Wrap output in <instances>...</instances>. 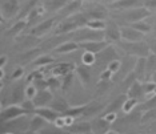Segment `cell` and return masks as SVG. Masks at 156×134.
<instances>
[{
	"label": "cell",
	"mask_w": 156,
	"mask_h": 134,
	"mask_svg": "<svg viewBox=\"0 0 156 134\" xmlns=\"http://www.w3.org/2000/svg\"><path fill=\"white\" fill-rule=\"evenodd\" d=\"M150 15H151V12L141 5V7H135V8L126 9V11L123 12V19H124V22L128 23V25H129V24H133V23L140 22V20L147 19Z\"/></svg>",
	"instance_id": "1"
},
{
	"label": "cell",
	"mask_w": 156,
	"mask_h": 134,
	"mask_svg": "<svg viewBox=\"0 0 156 134\" xmlns=\"http://www.w3.org/2000/svg\"><path fill=\"white\" fill-rule=\"evenodd\" d=\"M27 114V109L20 106V105H9L7 106L5 109H3L0 112V119L3 122H8V121H13L16 118H20V117H24Z\"/></svg>",
	"instance_id": "2"
},
{
	"label": "cell",
	"mask_w": 156,
	"mask_h": 134,
	"mask_svg": "<svg viewBox=\"0 0 156 134\" xmlns=\"http://www.w3.org/2000/svg\"><path fill=\"white\" fill-rule=\"evenodd\" d=\"M124 48H126V52L131 56H135L136 59L139 57H148L150 55V48H148V44L141 41H135V43H126L124 44Z\"/></svg>",
	"instance_id": "3"
},
{
	"label": "cell",
	"mask_w": 156,
	"mask_h": 134,
	"mask_svg": "<svg viewBox=\"0 0 156 134\" xmlns=\"http://www.w3.org/2000/svg\"><path fill=\"white\" fill-rule=\"evenodd\" d=\"M122 31V40L124 43H135V41H141L145 37V35L133 28L132 25H126V27H120Z\"/></svg>",
	"instance_id": "4"
},
{
	"label": "cell",
	"mask_w": 156,
	"mask_h": 134,
	"mask_svg": "<svg viewBox=\"0 0 156 134\" xmlns=\"http://www.w3.org/2000/svg\"><path fill=\"white\" fill-rule=\"evenodd\" d=\"M79 45L84 51H88V52H92V53L98 55V53H101L103 51H105V48L109 47V43L107 40H91V41L79 43Z\"/></svg>",
	"instance_id": "5"
},
{
	"label": "cell",
	"mask_w": 156,
	"mask_h": 134,
	"mask_svg": "<svg viewBox=\"0 0 156 134\" xmlns=\"http://www.w3.org/2000/svg\"><path fill=\"white\" fill-rule=\"evenodd\" d=\"M86 17L87 19H103L105 20L108 17V9L104 5L99 4V3H92V4L87 8L86 11Z\"/></svg>",
	"instance_id": "6"
},
{
	"label": "cell",
	"mask_w": 156,
	"mask_h": 134,
	"mask_svg": "<svg viewBox=\"0 0 156 134\" xmlns=\"http://www.w3.org/2000/svg\"><path fill=\"white\" fill-rule=\"evenodd\" d=\"M52 101H54V94L49 90V88H47V89H41L37 92V94L32 100V105L34 108L47 106L48 104H52Z\"/></svg>",
	"instance_id": "7"
},
{
	"label": "cell",
	"mask_w": 156,
	"mask_h": 134,
	"mask_svg": "<svg viewBox=\"0 0 156 134\" xmlns=\"http://www.w3.org/2000/svg\"><path fill=\"white\" fill-rule=\"evenodd\" d=\"M2 13L4 19H11L19 12V2L17 0H2V5H0Z\"/></svg>",
	"instance_id": "8"
},
{
	"label": "cell",
	"mask_w": 156,
	"mask_h": 134,
	"mask_svg": "<svg viewBox=\"0 0 156 134\" xmlns=\"http://www.w3.org/2000/svg\"><path fill=\"white\" fill-rule=\"evenodd\" d=\"M104 39L108 43H118L122 40V31L118 24L107 23V27L104 29Z\"/></svg>",
	"instance_id": "9"
},
{
	"label": "cell",
	"mask_w": 156,
	"mask_h": 134,
	"mask_svg": "<svg viewBox=\"0 0 156 134\" xmlns=\"http://www.w3.org/2000/svg\"><path fill=\"white\" fill-rule=\"evenodd\" d=\"M34 113H35V114L41 116V117H43L48 123H54L55 119L58 118L60 114H62V113H59L58 110H55V109H51V108H48V106L35 108L34 109Z\"/></svg>",
	"instance_id": "10"
},
{
	"label": "cell",
	"mask_w": 156,
	"mask_h": 134,
	"mask_svg": "<svg viewBox=\"0 0 156 134\" xmlns=\"http://www.w3.org/2000/svg\"><path fill=\"white\" fill-rule=\"evenodd\" d=\"M133 75L136 80L145 81V75H147V57H139L136 59L133 66Z\"/></svg>",
	"instance_id": "11"
},
{
	"label": "cell",
	"mask_w": 156,
	"mask_h": 134,
	"mask_svg": "<svg viewBox=\"0 0 156 134\" xmlns=\"http://www.w3.org/2000/svg\"><path fill=\"white\" fill-rule=\"evenodd\" d=\"M144 0H119V2L111 4L115 9H122V11H126V9L129 8H135V7H141L143 5Z\"/></svg>",
	"instance_id": "12"
},
{
	"label": "cell",
	"mask_w": 156,
	"mask_h": 134,
	"mask_svg": "<svg viewBox=\"0 0 156 134\" xmlns=\"http://www.w3.org/2000/svg\"><path fill=\"white\" fill-rule=\"evenodd\" d=\"M80 48V45L77 41L75 40H71V41H66V43L60 44L59 47H56L55 52L59 55H63V53H71V52H75Z\"/></svg>",
	"instance_id": "13"
},
{
	"label": "cell",
	"mask_w": 156,
	"mask_h": 134,
	"mask_svg": "<svg viewBox=\"0 0 156 134\" xmlns=\"http://www.w3.org/2000/svg\"><path fill=\"white\" fill-rule=\"evenodd\" d=\"M68 130L72 132V133H83V134L94 132V129H92V123L87 122V121L77 122V123L73 122L71 126H68Z\"/></svg>",
	"instance_id": "14"
},
{
	"label": "cell",
	"mask_w": 156,
	"mask_h": 134,
	"mask_svg": "<svg viewBox=\"0 0 156 134\" xmlns=\"http://www.w3.org/2000/svg\"><path fill=\"white\" fill-rule=\"evenodd\" d=\"M45 123H48V122L45 121L41 116L35 114L34 113V118H32V121H31V123H30V129H28V132H32V133L40 132V130L44 129Z\"/></svg>",
	"instance_id": "15"
},
{
	"label": "cell",
	"mask_w": 156,
	"mask_h": 134,
	"mask_svg": "<svg viewBox=\"0 0 156 134\" xmlns=\"http://www.w3.org/2000/svg\"><path fill=\"white\" fill-rule=\"evenodd\" d=\"M84 27L91 28L94 31H101L104 32L105 27H107V20H103V19H88Z\"/></svg>",
	"instance_id": "16"
},
{
	"label": "cell",
	"mask_w": 156,
	"mask_h": 134,
	"mask_svg": "<svg viewBox=\"0 0 156 134\" xmlns=\"http://www.w3.org/2000/svg\"><path fill=\"white\" fill-rule=\"evenodd\" d=\"M69 0H47L45 2V7H47L48 11H52V12H59L62 11L63 8L67 5Z\"/></svg>",
	"instance_id": "17"
},
{
	"label": "cell",
	"mask_w": 156,
	"mask_h": 134,
	"mask_svg": "<svg viewBox=\"0 0 156 134\" xmlns=\"http://www.w3.org/2000/svg\"><path fill=\"white\" fill-rule=\"evenodd\" d=\"M81 4H83L81 0H69L67 3V5L62 9V12L64 15H73V13H76L81 8Z\"/></svg>",
	"instance_id": "18"
},
{
	"label": "cell",
	"mask_w": 156,
	"mask_h": 134,
	"mask_svg": "<svg viewBox=\"0 0 156 134\" xmlns=\"http://www.w3.org/2000/svg\"><path fill=\"white\" fill-rule=\"evenodd\" d=\"M79 28V24H77L75 20H68V22L63 23L58 29H56V33H71L75 32V31Z\"/></svg>",
	"instance_id": "19"
},
{
	"label": "cell",
	"mask_w": 156,
	"mask_h": 134,
	"mask_svg": "<svg viewBox=\"0 0 156 134\" xmlns=\"http://www.w3.org/2000/svg\"><path fill=\"white\" fill-rule=\"evenodd\" d=\"M129 25H132L133 28H136V29L139 31V32H141L143 35H145V36H147L148 33H151V32H152V24L148 22L147 19L140 20V22L133 23V24H129Z\"/></svg>",
	"instance_id": "20"
},
{
	"label": "cell",
	"mask_w": 156,
	"mask_h": 134,
	"mask_svg": "<svg viewBox=\"0 0 156 134\" xmlns=\"http://www.w3.org/2000/svg\"><path fill=\"white\" fill-rule=\"evenodd\" d=\"M143 93V84H140L139 80H136L132 85L129 86L128 89V94H127V97H131V98H137L139 96H141Z\"/></svg>",
	"instance_id": "21"
},
{
	"label": "cell",
	"mask_w": 156,
	"mask_h": 134,
	"mask_svg": "<svg viewBox=\"0 0 156 134\" xmlns=\"http://www.w3.org/2000/svg\"><path fill=\"white\" fill-rule=\"evenodd\" d=\"M87 108H88L87 105H80V106H69L64 113H63V114L71 116V117H73L76 119L77 117H80V116H83L84 113H86Z\"/></svg>",
	"instance_id": "22"
},
{
	"label": "cell",
	"mask_w": 156,
	"mask_h": 134,
	"mask_svg": "<svg viewBox=\"0 0 156 134\" xmlns=\"http://www.w3.org/2000/svg\"><path fill=\"white\" fill-rule=\"evenodd\" d=\"M136 106H137V98L127 97L122 105V110H123V113H126V114H129V113H132V110Z\"/></svg>",
	"instance_id": "23"
},
{
	"label": "cell",
	"mask_w": 156,
	"mask_h": 134,
	"mask_svg": "<svg viewBox=\"0 0 156 134\" xmlns=\"http://www.w3.org/2000/svg\"><path fill=\"white\" fill-rule=\"evenodd\" d=\"M155 70H156V55L150 53L147 57V75H145V81L150 79Z\"/></svg>",
	"instance_id": "24"
},
{
	"label": "cell",
	"mask_w": 156,
	"mask_h": 134,
	"mask_svg": "<svg viewBox=\"0 0 156 134\" xmlns=\"http://www.w3.org/2000/svg\"><path fill=\"white\" fill-rule=\"evenodd\" d=\"M51 28H54V20L49 19V20H45L44 23L39 24V25L35 28L34 33H35V35H44L45 32H48Z\"/></svg>",
	"instance_id": "25"
},
{
	"label": "cell",
	"mask_w": 156,
	"mask_h": 134,
	"mask_svg": "<svg viewBox=\"0 0 156 134\" xmlns=\"http://www.w3.org/2000/svg\"><path fill=\"white\" fill-rule=\"evenodd\" d=\"M72 72V65L71 64H60L54 68V76H66Z\"/></svg>",
	"instance_id": "26"
},
{
	"label": "cell",
	"mask_w": 156,
	"mask_h": 134,
	"mask_svg": "<svg viewBox=\"0 0 156 134\" xmlns=\"http://www.w3.org/2000/svg\"><path fill=\"white\" fill-rule=\"evenodd\" d=\"M54 61H55V59L52 57V56L45 55V56H40V57H37L36 60H35V61H34V65H35V66H39V68H43V66H45V65L52 64Z\"/></svg>",
	"instance_id": "27"
},
{
	"label": "cell",
	"mask_w": 156,
	"mask_h": 134,
	"mask_svg": "<svg viewBox=\"0 0 156 134\" xmlns=\"http://www.w3.org/2000/svg\"><path fill=\"white\" fill-rule=\"evenodd\" d=\"M81 60H83V64L84 65H94L95 61H96V55L92 53V52L84 51L83 56H81Z\"/></svg>",
	"instance_id": "28"
},
{
	"label": "cell",
	"mask_w": 156,
	"mask_h": 134,
	"mask_svg": "<svg viewBox=\"0 0 156 134\" xmlns=\"http://www.w3.org/2000/svg\"><path fill=\"white\" fill-rule=\"evenodd\" d=\"M37 92H39V89L35 86V84H30V85L26 88V90H24V93H26V98L28 101H32L34 97L37 94Z\"/></svg>",
	"instance_id": "29"
},
{
	"label": "cell",
	"mask_w": 156,
	"mask_h": 134,
	"mask_svg": "<svg viewBox=\"0 0 156 134\" xmlns=\"http://www.w3.org/2000/svg\"><path fill=\"white\" fill-rule=\"evenodd\" d=\"M24 73H26V70H24L23 66H16V68L13 69L12 75H11V80L12 81L22 80V77H24Z\"/></svg>",
	"instance_id": "30"
},
{
	"label": "cell",
	"mask_w": 156,
	"mask_h": 134,
	"mask_svg": "<svg viewBox=\"0 0 156 134\" xmlns=\"http://www.w3.org/2000/svg\"><path fill=\"white\" fill-rule=\"evenodd\" d=\"M120 68H122V62H120V60H112V61H109L108 62V65H107V69L108 70H111L112 73H118Z\"/></svg>",
	"instance_id": "31"
},
{
	"label": "cell",
	"mask_w": 156,
	"mask_h": 134,
	"mask_svg": "<svg viewBox=\"0 0 156 134\" xmlns=\"http://www.w3.org/2000/svg\"><path fill=\"white\" fill-rule=\"evenodd\" d=\"M77 75H79L80 81H83L84 84H88V82H90L91 76H90V72H88L87 69H84V68H77Z\"/></svg>",
	"instance_id": "32"
},
{
	"label": "cell",
	"mask_w": 156,
	"mask_h": 134,
	"mask_svg": "<svg viewBox=\"0 0 156 134\" xmlns=\"http://www.w3.org/2000/svg\"><path fill=\"white\" fill-rule=\"evenodd\" d=\"M27 23H28L27 20H19V22H17L15 25H13V28L11 29V32L12 33H19L20 31H23L24 28L27 27Z\"/></svg>",
	"instance_id": "33"
},
{
	"label": "cell",
	"mask_w": 156,
	"mask_h": 134,
	"mask_svg": "<svg viewBox=\"0 0 156 134\" xmlns=\"http://www.w3.org/2000/svg\"><path fill=\"white\" fill-rule=\"evenodd\" d=\"M143 7L145 9H148L151 13H155L156 12V0H144Z\"/></svg>",
	"instance_id": "34"
},
{
	"label": "cell",
	"mask_w": 156,
	"mask_h": 134,
	"mask_svg": "<svg viewBox=\"0 0 156 134\" xmlns=\"http://www.w3.org/2000/svg\"><path fill=\"white\" fill-rule=\"evenodd\" d=\"M47 81H48V88L49 89H52V88H54V89H58V88L62 85V81H59L56 77H51V79H48Z\"/></svg>",
	"instance_id": "35"
},
{
	"label": "cell",
	"mask_w": 156,
	"mask_h": 134,
	"mask_svg": "<svg viewBox=\"0 0 156 134\" xmlns=\"http://www.w3.org/2000/svg\"><path fill=\"white\" fill-rule=\"evenodd\" d=\"M103 118H104L108 123H111V125H112V123L118 119V114H116V113H113V112H111V113H107V114L103 116Z\"/></svg>",
	"instance_id": "36"
},
{
	"label": "cell",
	"mask_w": 156,
	"mask_h": 134,
	"mask_svg": "<svg viewBox=\"0 0 156 134\" xmlns=\"http://www.w3.org/2000/svg\"><path fill=\"white\" fill-rule=\"evenodd\" d=\"M39 79H41V73H40V70H35V72H32L30 76L27 77V81L28 82H34V81H36Z\"/></svg>",
	"instance_id": "37"
},
{
	"label": "cell",
	"mask_w": 156,
	"mask_h": 134,
	"mask_svg": "<svg viewBox=\"0 0 156 134\" xmlns=\"http://www.w3.org/2000/svg\"><path fill=\"white\" fill-rule=\"evenodd\" d=\"M147 44H148V48H150V53L156 55V36L152 37L151 40H148Z\"/></svg>",
	"instance_id": "38"
},
{
	"label": "cell",
	"mask_w": 156,
	"mask_h": 134,
	"mask_svg": "<svg viewBox=\"0 0 156 134\" xmlns=\"http://www.w3.org/2000/svg\"><path fill=\"white\" fill-rule=\"evenodd\" d=\"M113 73L111 72V70H108L107 68H105V70H103L101 72V75H100V80L101 81H109L111 80V77H112Z\"/></svg>",
	"instance_id": "39"
},
{
	"label": "cell",
	"mask_w": 156,
	"mask_h": 134,
	"mask_svg": "<svg viewBox=\"0 0 156 134\" xmlns=\"http://www.w3.org/2000/svg\"><path fill=\"white\" fill-rule=\"evenodd\" d=\"M5 64H7V56L2 55V56H0V68H4Z\"/></svg>",
	"instance_id": "40"
},
{
	"label": "cell",
	"mask_w": 156,
	"mask_h": 134,
	"mask_svg": "<svg viewBox=\"0 0 156 134\" xmlns=\"http://www.w3.org/2000/svg\"><path fill=\"white\" fill-rule=\"evenodd\" d=\"M151 24H152V33L156 36V16L152 19V22H151Z\"/></svg>",
	"instance_id": "41"
},
{
	"label": "cell",
	"mask_w": 156,
	"mask_h": 134,
	"mask_svg": "<svg viewBox=\"0 0 156 134\" xmlns=\"http://www.w3.org/2000/svg\"><path fill=\"white\" fill-rule=\"evenodd\" d=\"M150 80H151V81H154V82H156V70H155V72H154V73H152V75H151Z\"/></svg>",
	"instance_id": "42"
},
{
	"label": "cell",
	"mask_w": 156,
	"mask_h": 134,
	"mask_svg": "<svg viewBox=\"0 0 156 134\" xmlns=\"http://www.w3.org/2000/svg\"><path fill=\"white\" fill-rule=\"evenodd\" d=\"M3 79H4V70H3V68H0V81Z\"/></svg>",
	"instance_id": "43"
},
{
	"label": "cell",
	"mask_w": 156,
	"mask_h": 134,
	"mask_svg": "<svg viewBox=\"0 0 156 134\" xmlns=\"http://www.w3.org/2000/svg\"><path fill=\"white\" fill-rule=\"evenodd\" d=\"M5 22V19H4V16H3V13H2V9H0V23H4Z\"/></svg>",
	"instance_id": "44"
},
{
	"label": "cell",
	"mask_w": 156,
	"mask_h": 134,
	"mask_svg": "<svg viewBox=\"0 0 156 134\" xmlns=\"http://www.w3.org/2000/svg\"><path fill=\"white\" fill-rule=\"evenodd\" d=\"M105 2H107V3H108V4H113V3L119 2V0H105Z\"/></svg>",
	"instance_id": "45"
},
{
	"label": "cell",
	"mask_w": 156,
	"mask_h": 134,
	"mask_svg": "<svg viewBox=\"0 0 156 134\" xmlns=\"http://www.w3.org/2000/svg\"><path fill=\"white\" fill-rule=\"evenodd\" d=\"M2 88H3V82L0 81V90H2Z\"/></svg>",
	"instance_id": "46"
},
{
	"label": "cell",
	"mask_w": 156,
	"mask_h": 134,
	"mask_svg": "<svg viewBox=\"0 0 156 134\" xmlns=\"http://www.w3.org/2000/svg\"><path fill=\"white\" fill-rule=\"evenodd\" d=\"M0 112H2V104H0Z\"/></svg>",
	"instance_id": "47"
}]
</instances>
